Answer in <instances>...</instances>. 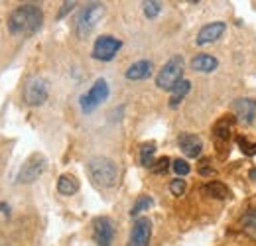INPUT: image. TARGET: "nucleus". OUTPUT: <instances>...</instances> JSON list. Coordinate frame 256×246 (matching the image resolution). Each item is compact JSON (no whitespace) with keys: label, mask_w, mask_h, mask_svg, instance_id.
Returning a JSON list of instances; mask_svg holds the SVG:
<instances>
[{"label":"nucleus","mask_w":256,"mask_h":246,"mask_svg":"<svg viewBox=\"0 0 256 246\" xmlns=\"http://www.w3.org/2000/svg\"><path fill=\"white\" fill-rule=\"evenodd\" d=\"M44 24V12L36 4H22L8 16V30L14 36L30 38L42 28Z\"/></svg>","instance_id":"f257e3e1"},{"label":"nucleus","mask_w":256,"mask_h":246,"mask_svg":"<svg viewBox=\"0 0 256 246\" xmlns=\"http://www.w3.org/2000/svg\"><path fill=\"white\" fill-rule=\"evenodd\" d=\"M87 172H89L91 182L96 187H102V189L114 187L116 182H118V168L108 158H93V160H89Z\"/></svg>","instance_id":"f03ea898"},{"label":"nucleus","mask_w":256,"mask_h":246,"mask_svg":"<svg viewBox=\"0 0 256 246\" xmlns=\"http://www.w3.org/2000/svg\"><path fill=\"white\" fill-rule=\"evenodd\" d=\"M102 16H104V6H102L100 2H91V4H87V6L79 12V16H77V20H75V34H77V38L85 40L91 32L95 30V26L100 22Z\"/></svg>","instance_id":"7ed1b4c3"},{"label":"nucleus","mask_w":256,"mask_h":246,"mask_svg":"<svg viewBox=\"0 0 256 246\" xmlns=\"http://www.w3.org/2000/svg\"><path fill=\"white\" fill-rule=\"evenodd\" d=\"M182 77H184V60L180 56H176L160 69V73L156 77V85L164 91H172L182 81Z\"/></svg>","instance_id":"20e7f679"},{"label":"nucleus","mask_w":256,"mask_h":246,"mask_svg":"<svg viewBox=\"0 0 256 246\" xmlns=\"http://www.w3.org/2000/svg\"><path fill=\"white\" fill-rule=\"evenodd\" d=\"M46 168H48L46 158L42 154H32L18 172V184H34L46 172Z\"/></svg>","instance_id":"39448f33"},{"label":"nucleus","mask_w":256,"mask_h":246,"mask_svg":"<svg viewBox=\"0 0 256 246\" xmlns=\"http://www.w3.org/2000/svg\"><path fill=\"white\" fill-rule=\"evenodd\" d=\"M106 96H108V85H106V81H104V79L95 81V85L85 92V94L81 96V100H79L83 112H85V114L93 112L98 104H102V102L106 100Z\"/></svg>","instance_id":"423d86ee"},{"label":"nucleus","mask_w":256,"mask_h":246,"mask_svg":"<svg viewBox=\"0 0 256 246\" xmlns=\"http://www.w3.org/2000/svg\"><path fill=\"white\" fill-rule=\"evenodd\" d=\"M48 83L42 77H30L24 85V100L30 106H40L48 98Z\"/></svg>","instance_id":"0eeeda50"},{"label":"nucleus","mask_w":256,"mask_h":246,"mask_svg":"<svg viewBox=\"0 0 256 246\" xmlns=\"http://www.w3.org/2000/svg\"><path fill=\"white\" fill-rule=\"evenodd\" d=\"M122 48V42L112 38V36H100L96 38L95 46H93V58L98 62H110L114 60V56L118 54V50Z\"/></svg>","instance_id":"6e6552de"},{"label":"nucleus","mask_w":256,"mask_h":246,"mask_svg":"<svg viewBox=\"0 0 256 246\" xmlns=\"http://www.w3.org/2000/svg\"><path fill=\"white\" fill-rule=\"evenodd\" d=\"M93 238L98 246H110L114 238V224L108 216H98L93 220Z\"/></svg>","instance_id":"1a4fd4ad"},{"label":"nucleus","mask_w":256,"mask_h":246,"mask_svg":"<svg viewBox=\"0 0 256 246\" xmlns=\"http://www.w3.org/2000/svg\"><path fill=\"white\" fill-rule=\"evenodd\" d=\"M150 236H152V222H150V218L140 216V218H136V222L132 226L128 246H148Z\"/></svg>","instance_id":"9d476101"},{"label":"nucleus","mask_w":256,"mask_h":246,"mask_svg":"<svg viewBox=\"0 0 256 246\" xmlns=\"http://www.w3.org/2000/svg\"><path fill=\"white\" fill-rule=\"evenodd\" d=\"M230 110L242 124H250L256 116V100L248 96H240L230 102Z\"/></svg>","instance_id":"9b49d317"},{"label":"nucleus","mask_w":256,"mask_h":246,"mask_svg":"<svg viewBox=\"0 0 256 246\" xmlns=\"http://www.w3.org/2000/svg\"><path fill=\"white\" fill-rule=\"evenodd\" d=\"M224 26L223 22H213V24H207V26H203L199 34H197V46H207V44H213V42H217L221 36L224 34Z\"/></svg>","instance_id":"f8f14e48"},{"label":"nucleus","mask_w":256,"mask_h":246,"mask_svg":"<svg viewBox=\"0 0 256 246\" xmlns=\"http://www.w3.org/2000/svg\"><path fill=\"white\" fill-rule=\"evenodd\" d=\"M180 148L188 158H197L203 150V142L195 134H182L180 136Z\"/></svg>","instance_id":"ddd939ff"},{"label":"nucleus","mask_w":256,"mask_h":246,"mask_svg":"<svg viewBox=\"0 0 256 246\" xmlns=\"http://www.w3.org/2000/svg\"><path fill=\"white\" fill-rule=\"evenodd\" d=\"M152 62L148 60H140V62L132 63L126 69V79L128 81H142V79H148L150 73H152Z\"/></svg>","instance_id":"4468645a"},{"label":"nucleus","mask_w":256,"mask_h":246,"mask_svg":"<svg viewBox=\"0 0 256 246\" xmlns=\"http://www.w3.org/2000/svg\"><path fill=\"white\" fill-rule=\"evenodd\" d=\"M219 62L213 58V56H207V54H199L192 60V69L193 71H201V73H211L217 69Z\"/></svg>","instance_id":"2eb2a0df"},{"label":"nucleus","mask_w":256,"mask_h":246,"mask_svg":"<svg viewBox=\"0 0 256 246\" xmlns=\"http://www.w3.org/2000/svg\"><path fill=\"white\" fill-rule=\"evenodd\" d=\"M230 124H232V116H226L221 118L219 122L213 126V138L221 144H226L228 138H230Z\"/></svg>","instance_id":"dca6fc26"},{"label":"nucleus","mask_w":256,"mask_h":246,"mask_svg":"<svg viewBox=\"0 0 256 246\" xmlns=\"http://www.w3.org/2000/svg\"><path fill=\"white\" fill-rule=\"evenodd\" d=\"M58 191H60L62 195H65V197L75 195V193L79 191V182H77V178L71 176V174H64V176L60 178V182H58Z\"/></svg>","instance_id":"f3484780"},{"label":"nucleus","mask_w":256,"mask_h":246,"mask_svg":"<svg viewBox=\"0 0 256 246\" xmlns=\"http://www.w3.org/2000/svg\"><path fill=\"white\" fill-rule=\"evenodd\" d=\"M190 89H192V81L182 79V81L172 89V100H170V106H178V104L184 100V96L190 92Z\"/></svg>","instance_id":"a211bd4d"},{"label":"nucleus","mask_w":256,"mask_h":246,"mask_svg":"<svg viewBox=\"0 0 256 246\" xmlns=\"http://www.w3.org/2000/svg\"><path fill=\"white\" fill-rule=\"evenodd\" d=\"M203 191L209 195V197H215V199H226L228 197V187L221 182H209L205 184Z\"/></svg>","instance_id":"6ab92c4d"},{"label":"nucleus","mask_w":256,"mask_h":246,"mask_svg":"<svg viewBox=\"0 0 256 246\" xmlns=\"http://www.w3.org/2000/svg\"><path fill=\"white\" fill-rule=\"evenodd\" d=\"M154 152H156V144L154 142H148V144H142L140 148V164L142 166H152V158H154Z\"/></svg>","instance_id":"aec40b11"},{"label":"nucleus","mask_w":256,"mask_h":246,"mask_svg":"<svg viewBox=\"0 0 256 246\" xmlns=\"http://www.w3.org/2000/svg\"><path fill=\"white\" fill-rule=\"evenodd\" d=\"M154 205V201H152V197H138L136 199V203H134V207L130 209V215L132 216H136V215H140L142 211H146V209H150Z\"/></svg>","instance_id":"412c9836"},{"label":"nucleus","mask_w":256,"mask_h":246,"mask_svg":"<svg viewBox=\"0 0 256 246\" xmlns=\"http://www.w3.org/2000/svg\"><path fill=\"white\" fill-rule=\"evenodd\" d=\"M160 10H162V2H158V0H150V2H144V14H146V18L154 20V18L160 14Z\"/></svg>","instance_id":"4be33fe9"},{"label":"nucleus","mask_w":256,"mask_h":246,"mask_svg":"<svg viewBox=\"0 0 256 246\" xmlns=\"http://www.w3.org/2000/svg\"><path fill=\"white\" fill-rule=\"evenodd\" d=\"M150 170H152V174H156V176H164V174H168V170H170V158H160V160L152 162Z\"/></svg>","instance_id":"5701e85b"},{"label":"nucleus","mask_w":256,"mask_h":246,"mask_svg":"<svg viewBox=\"0 0 256 246\" xmlns=\"http://www.w3.org/2000/svg\"><path fill=\"white\" fill-rule=\"evenodd\" d=\"M240 224L250 230V232H256V209H250L248 213H244L242 218H240Z\"/></svg>","instance_id":"b1692460"},{"label":"nucleus","mask_w":256,"mask_h":246,"mask_svg":"<svg viewBox=\"0 0 256 246\" xmlns=\"http://www.w3.org/2000/svg\"><path fill=\"white\" fill-rule=\"evenodd\" d=\"M190 164L188 162H184V160H174V172H176V176H180V178H184V176H188L190 174Z\"/></svg>","instance_id":"393cba45"},{"label":"nucleus","mask_w":256,"mask_h":246,"mask_svg":"<svg viewBox=\"0 0 256 246\" xmlns=\"http://www.w3.org/2000/svg\"><path fill=\"white\" fill-rule=\"evenodd\" d=\"M186 189H188V185L184 180H174L172 184H170V191L176 195V197H182L184 193H186Z\"/></svg>","instance_id":"a878e982"},{"label":"nucleus","mask_w":256,"mask_h":246,"mask_svg":"<svg viewBox=\"0 0 256 246\" xmlns=\"http://www.w3.org/2000/svg\"><path fill=\"white\" fill-rule=\"evenodd\" d=\"M236 142L240 144V150H242L244 154H248V156L256 154V144H250V142H248V140H244L242 136H238V138H236Z\"/></svg>","instance_id":"bb28decb"},{"label":"nucleus","mask_w":256,"mask_h":246,"mask_svg":"<svg viewBox=\"0 0 256 246\" xmlns=\"http://www.w3.org/2000/svg\"><path fill=\"white\" fill-rule=\"evenodd\" d=\"M199 174H203V176H211V174H215V170L211 168V160H201L199 162Z\"/></svg>","instance_id":"cd10ccee"},{"label":"nucleus","mask_w":256,"mask_h":246,"mask_svg":"<svg viewBox=\"0 0 256 246\" xmlns=\"http://www.w3.org/2000/svg\"><path fill=\"white\" fill-rule=\"evenodd\" d=\"M75 4H77V2H73V0H67V2H64L62 10L58 12V20H62V18H64L65 14H69V12H71V10L75 8Z\"/></svg>","instance_id":"c85d7f7f"},{"label":"nucleus","mask_w":256,"mask_h":246,"mask_svg":"<svg viewBox=\"0 0 256 246\" xmlns=\"http://www.w3.org/2000/svg\"><path fill=\"white\" fill-rule=\"evenodd\" d=\"M0 213H8V205H4V203H0Z\"/></svg>","instance_id":"c756f323"}]
</instances>
